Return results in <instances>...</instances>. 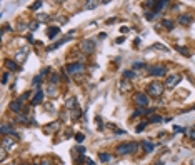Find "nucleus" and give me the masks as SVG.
Returning a JSON list of instances; mask_svg holds the SVG:
<instances>
[{
  "mask_svg": "<svg viewBox=\"0 0 195 165\" xmlns=\"http://www.w3.org/2000/svg\"><path fill=\"white\" fill-rule=\"evenodd\" d=\"M122 88H123V90H127V88H128V83L123 82V83H122Z\"/></svg>",
  "mask_w": 195,
  "mask_h": 165,
  "instance_id": "46",
  "label": "nucleus"
},
{
  "mask_svg": "<svg viewBox=\"0 0 195 165\" xmlns=\"http://www.w3.org/2000/svg\"><path fill=\"white\" fill-rule=\"evenodd\" d=\"M0 132H2V135H7V134H14V127L9 124H4L2 125V129H0Z\"/></svg>",
  "mask_w": 195,
  "mask_h": 165,
  "instance_id": "14",
  "label": "nucleus"
},
{
  "mask_svg": "<svg viewBox=\"0 0 195 165\" xmlns=\"http://www.w3.org/2000/svg\"><path fill=\"white\" fill-rule=\"evenodd\" d=\"M147 125H149L147 122H144V124H139V125H137V132H139V134H140V132H144V129L147 127Z\"/></svg>",
  "mask_w": 195,
  "mask_h": 165,
  "instance_id": "29",
  "label": "nucleus"
},
{
  "mask_svg": "<svg viewBox=\"0 0 195 165\" xmlns=\"http://www.w3.org/2000/svg\"><path fill=\"white\" fill-rule=\"evenodd\" d=\"M142 147H144L145 152H152V150H154V144H150V142H144Z\"/></svg>",
  "mask_w": 195,
  "mask_h": 165,
  "instance_id": "22",
  "label": "nucleus"
},
{
  "mask_svg": "<svg viewBox=\"0 0 195 165\" xmlns=\"http://www.w3.org/2000/svg\"><path fill=\"white\" fill-rule=\"evenodd\" d=\"M19 122H23V124H27V122H28V117H23V115H19Z\"/></svg>",
  "mask_w": 195,
  "mask_h": 165,
  "instance_id": "34",
  "label": "nucleus"
},
{
  "mask_svg": "<svg viewBox=\"0 0 195 165\" xmlns=\"http://www.w3.org/2000/svg\"><path fill=\"white\" fill-rule=\"evenodd\" d=\"M180 80H182V77H180L179 73H172V75H169V77L165 78V87L172 88V87H175Z\"/></svg>",
  "mask_w": 195,
  "mask_h": 165,
  "instance_id": "5",
  "label": "nucleus"
},
{
  "mask_svg": "<svg viewBox=\"0 0 195 165\" xmlns=\"http://www.w3.org/2000/svg\"><path fill=\"white\" fill-rule=\"evenodd\" d=\"M37 27H38V22H32V23H30V30H35V28H37Z\"/></svg>",
  "mask_w": 195,
  "mask_h": 165,
  "instance_id": "39",
  "label": "nucleus"
},
{
  "mask_svg": "<svg viewBox=\"0 0 195 165\" xmlns=\"http://www.w3.org/2000/svg\"><path fill=\"white\" fill-rule=\"evenodd\" d=\"M9 108H10L12 112H15V114H19V112L22 110V100H14V102H10Z\"/></svg>",
  "mask_w": 195,
  "mask_h": 165,
  "instance_id": "9",
  "label": "nucleus"
},
{
  "mask_svg": "<svg viewBox=\"0 0 195 165\" xmlns=\"http://www.w3.org/2000/svg\"><path fill=\"white\" fill-rule=\"evenodd\" d=\"M57 129H58V122H53V124L47 125V132H55Z\"/></svg>",
  "mask_w": 195,
  "mask_h": 165,
  "instance_id": "19",
  "label": "nucleus"
},
{
  "mask_svg": "<svg viewBox=\"0 0 195 165\" xmlns=\"http://www.w3.org/2000/svg\"><path fill=\"white\" fill-rule=\"evenodd\" d=\"M187 135H189L192 140H195V129H190V130H187Z\"/></svg>",
  "mask_w": 195,
  "mask_h": 165,
  "instance_id": "31",
  "label": "nucleus"
},
{
  "mask_svg": "<svg viewBox=\"0 0 195 165\" xmlns=\"http://www.w3.org/2000/svg\"><path fill=\"white\" fill-rule=\"evenodd\" d=\"M14 145H15V140L14 139H9V137H7V139L2 140V149L4 150H12L14 149Z\"/></svg>",
  "mask_w": 195,
  "mask_h": 165,
  "instance_id": "8",
  "label": "nucleus"
},
{
  "mask_svg": "<svg viewBox=\"0 0 195 165\" xmlns=\"http://www.w3.org/2000/svg\"><path fill=\"white\" fill-rule=\"evenodd\" d=\"M7 30H10V25H7V23H5V25H4V28H2V32H4V33H5Z\"/></svg>",
  "mask_w": 195,
  "mask_h": 165,
  "instance_id": "43",
  "label": "nucleus"
},
{
  "mask_svg": "<svg viewBox=\"0 0 195 165\" xmlns=\"http://www.w3.org/2000/svg\"><path fill=\"white\" fill-rule=\"evenodd\" d=\"M154 47H155V48H160V50H165V52L169 50V48H167V47H164L162 43H157V45H154Z\"/></svg>",
  "mask_w": 195,
  "mask_h": 165,
  "instance_id": "38",
  "label": "nucleus"
},
{
  "mask_svg": "<svg viewBox=\"0 0 195 165\" xmlns=\"http://www.w3.org/2000/svg\"><path fill=\"white\" fill-rule=\"evenodd\" d=\"M80 117H82V110H80V108H75L72 112V120H78Z\"/></svg>",
  "mask_w": 195,
  "mask_h": 165,
  "instance_id": "18",
  "label": "nucleus"
},
{
  "mask_svg": "<svg viewBox=\"0 0 195 165\" xmlns=\"http://www.w3.org/2000/svg\"><path fill=\"white\" fill-rule=\"evenodd\" d=\"M42 100H43V92H42V90H38V92L35 93V95H33V98H32V105H38V103L42 102Z\"/></svg>",
  "mask_w": 195,
  "mask_h": 165,
  "instance_id": "11",
  "label": "nucleus"
},
{
  "mask_svg": "<svg viewBox=\"0 0 195 165\" xmlns=\"http://www.w3.org/2000/svg\"><path fill=\"white\" fill-rule=\"evenodd\" d=\"M100 160H102V162H110V160H112V155H108L107 152H102V154H100Z\"/></svg>",
  "mask_w": 195,
  "mask_h": 165,
  "instance_id": "21",
  "label": "nucleus"
},
{
  "mask_svg": "<svg viewBox=\"0 0 195 165\" xmlns=\"http://www.w3.org/2000/svg\"><path fill=\"white\" fill-rule=\"evenodd\" d=\"M120 32H122V33H127L128 28H127V27H122V28H120Z\"/></svg>",
  "mask_w": 195,
  "mask_h": 165,
  "instance_id": "45",
  "label": "nucleus"
},
{
  "mask_svg": "<svg viewBox=\"0 0 195 165\" xmlns=\"http://www.w3.org/2000/svg\"><path fill=\"white\" fill-rule=\"evenodd\" d=\"M85 165H95V164H93V160L87 159V160H85Z\"/></svg>",
  "mask_w": 195,
  "mask_h": 165,
  "instance_id": "44",
  "label": "nucleus"
},
{
  "mask_svg": "<svg viewBox=\"0 0 195 165\" xmlns=\"http://www.w3.org/2000/svg\"><path fill=\"white\" fill-rule=\"evenodd\" d=\"M25 57H27V48H23L22 52H19V53L15 55V60L17 62H23V58Z\"/></svg>",
  "mask_w": 195,
  "mask_h": 165,
  "instance_id": "17",
  "label": "nucleus"
},
{
  "mask_svg": "<svg viewBox=\"0 0 195 165\" xmlns=\"http://www.w3.org/2000/svg\"><path fill=\"white\" fill-rule=\"evenodd\" d=\"M9 80V73H4V77H2V83H7Z\"/></svg>",
  "mask_w": 195,
  "mask_h": 165,
  "instance_id": "41",
  "label": "nucleus"
},
{
  "mask_svg": "<svg viewBox=\"0 0 195 165\" xmlns=\"http://www.w3.org/2000/svg\"><path fill=\"white\" fill-rule=\"evenodd\" d=\"M48 72H50V67H45V68H43V70L40 72V77H45V75H47Z\"/></svg>",
  "mask_w": 195,
  "mask_h": 165,
  "instance_id": "35",
  "label": "nucleus"
},
{
  "mask_svg": "<svg viewBox=\"0 0 195 165\" xmlns=\"http://www.w3.org/2000/svg\"><path fill=\"white\" fill-rule=\"evenodd\" d=\"M155 165H164V164H162V162H159V164H155Z\"/></svg>",
  "mask_w": 195,
  "mask_h": 165,
  "instance_id": "48",
  "label": "nucleus"
},
{
  "mask_svg": "<svg viewBox=\"0 0 195 165\" xmlns=\"http://www.w3.org/2000/svg\"><path fill=\"white\" fill-rule=\"evenodd\" d=\"M190 22H192V17L190 15H180L179 17V23L180 25H190Z\"/></svg>",
  "mask_w": 195,
  "mask_h": 165,
  "instance_id": "13",
  "label": "nucleus"
},
{
  "mask_svg": "<svg viewBox=\"0 0 195 165\" xmlns=\"http://www.w3.org/2000/svg\"><path fill=\"white\" fill-rule=\"evenodd\" d=\"M75 140H77L78 144H82V142H83V134H77V135H75Z\"/></svg>",
  "mask_w": 195,
  "mask_h": 165,
  "instance_id": "32",
  "label": "nucleus"
},
{
  "mask_svg": "<svg viewBox=\"0 0 195 165\" xmlns=\"http://www.w3.org/2000/svg\"><path fill=\"white\" fill-rule=\"evenodd\" d=\"M123 77L127 78V80L128 78H134L135 77V70L134 68H132V70H125V72H123Z\"/></svg>",
  "mask_w": 195,
  "mask_h": 165,
  "instance_id": "20",
  "label": "nucleus"
},
{
  "mask_svg": "<svg viewBox=\"0 0 195 165\" xmlns=\"http://www.w3.org/2000/svg\"><path fill=\"white\" fill-rule=\"evenodd\" d=\"M42 7V2H35V4H32V7H30V10H38Z\"/></svg>",
  "mask_w": 195,
  "mask_h": 165,
  "instance_id": "30",
  "label": "nucleus"
},
{
  "mask_svg": "<svg viewBox=\"0 0 195 165\" xmlns=\"http://www.w3.org/2000/svg\"><path fill=\"white\" fill-rule=\"evenodd\" d=\"M139 150V144L137 142H130V144H122L117 147V154L118 155H128V154H135Z\"/></svg>",
  "mask_w": 195,
  "mask_h": 165,
  "instance_id": "1",
  "label": "nucleus"
},
{
  "mask_svg": "<svg viewBox=\"0 0 195 165\" xmlns=\"http://www.w3.org/2000/svg\"><path fill=\"white\" fill-rule=\"evenodd\" d=\"M177 50L182 53V55H185V57H190V52L187 50V48H184V47H180V45H177Z\"/></svg>",
  "mask_w": 195,
  "mask_h": 165,
  "instance_id": "24",
  "label": "nucleus"
},
{
  "mask_svg": "<svg viewBox=\"0 0 195 165\" xmlns=\"http://www.w3.org/2000/svg\"><path fill=\"white\" fill-rule=\"evenodd\" d=\"M40 165H52V164H50V162H48V160H43V162H42Z\"/></svg>",
  "mask_w": 195,
  "mask_h": 165,
  "instance_id": "47",
  "label": "nucleus"
},
{
  "mask_svg": "<svg viewBox=\"0 0 195 165\" xmlns=\"http://www.w3.org/2000/svg\"><path fill=\"white\" fill-rule=\"evenodd\" d=\"M142 67H145V63H142V62L134 63V70H137V68H142Z\"/></svg>",
  "mask_w": 195,
  "mask_h": 165,
  "instance_id": "36",
  "label": "nucleus"
},
{
  "mask_svg": "<svg viewBox=\"0 0 195 165\" xmlns=\"http://www.w3.org/2000/svg\"><path fill=\"white\" fill-rule=\"evenodd\" d=\"M162 25H164L165 28L172 30V28L175 27V22H174V20H170V18H164V20H162Z\"/></svg>",
  "mask_w": 195,
  "mask_h": 165,
  "instance_id": "16",
  "label": "nucleus"
},
{
  "mask_svg": "<svg viewBox=\"0 0 195 165\" xmlns=\"http://www.w3.org/2000/svg\"><path fill=\"white\" fill-rule=\"evenodd\" d=\"M83 70H85L83 63H78L77 62V63H68V65H67V72L72 73V75H73V73H82Z\"/></svg>",
  "mask_w": 195,
  "mask_h": 165,
  "instance_id": "6",
  "label": "nucleus"
},
{
  "mask_svg": "<svg viewBox=\"0 0 195 165\" xmlns=\"http://www.w3.org/2000/svg\"><path fill=\"white\" fill-rule=\"evenodd\" d=\"M65 108H67V110H75V108H77V98H75V97L67 98V102H65Z\"/></svg>",
  "mask_w": 195,
  "mask_h": 165,
  "instance_id": "10",
  "label": "nucleus"
},
{
  "mask_svg": "<svg viewBox=\"0 0 195 165\" xmlns=\"http://www.w3.org/2000/svg\"><path fill=\"white\" fill-rule=\"evenodd\" d=\"M147 70H149V75H152V77H164L167 73V68L164 65H152Z\"/></svg>",
  "mask_w": 195,
  "mask_h": 165,
  "instance_id": "4",
  "label": "nucleus"
},
{
  "mask_svg": "<svg viewBox=\"0 0 195 165\" xmlns=\"http://www.w3.org/2000/svg\"><path fill=\"white\" fill-rule=\"evenodd\" d=\"M98 5V2H87L85 4V9H95Z\"/></svg>",
  "mask_w": 195,
  "mask_h": 165,
  "instance_id": "28",
  "label": "nucleus"
},
{
  "mask_svg": "<svg viewBox=\"0 0 195 165\" xmlns=\"http://www.w3.org/2000/svg\"><path fill=\"white\" fill-rule=\"evenodd\" d=\"M134 100H135V103H137L139 107H142V108H145L147 105H149V95L144 93V92H137L134 95Z\"/></svg>",
  "mask_w": 195,
  "mask_h": 165,
  "instance_id": "3",
  "label": "nucleus"
},
{
  "mask_svg": "<svg viewBox=\"0 0 195 165\" xmlns=\"http://www.w3.org/2000/svg\"><path fill=\"white\" fill-rule=\"evenodd\" d=\"M145 17H147L149 20H152V18H154V14H152V12H147V14H145Z\"/></svg>",
  "mask_w": 195,
  "mask_h": 165,
  "instance_id": "42",
  "label": "nucleus"
},
{
  "mask_svg": "<svg viewBox=\"0 0 195 165\" xmlns=\"http://www.w3.org/2000/svg\"><path fill=\"white\" fill-rule=\"evenodd\" d=\"M160 120H162V119H160L159 115H152V117L147 120V124H157V122H160Z\"/></svg>",
  "mask_w": 195,
  "mask_h": 165,
  "instance_id": "25",
  "label": "nucleus"
},
{
  "mask_svg": "<svg viewBox=\"0 0 195 165\" xmlns=\"http://www.w3.org/2000/svg\"><path fill=\"white\" fill-rule=\"evenodd\" d=\"M167 5V2H157V4H155V12H160V10H164V7Z\"/></svg>",
  "mask_w": 195,
  "mask_h": 165,
  "instance_id": "23",
  "label": "nucleus"
},
{
  "mask_svg": "<svg viewBox=\"0 0 195 165\" xmlns=\"http://www.w3.org/2000/svg\"><path fill=\"white\" fill-rule=\"evenodd\" d=\"M164 88H165V85H162L160 82H154V83H150L149 87H147V95L159 98L160 95L164 93Z\"/></svg>",
  "mask_w": 195,
  "mask_h": 165,
  "instance_id": "2",
  "label": "nucleus"
},
{
  "mask_svg": "<svg viewBox=\"0 0 195 165\" xmlns=\"http://www.w3.org/2000/svg\"><path fill=\"white\" fill-rule=\"evenodd\" d=\"M58 27H50L48 28V32H47V35H48V38H55L57 35H58Z\"/></svg>",
  "mask_w": 195,
  "mask_h": 165,
  "instance_id": "15",
  "label": "nucleus"
},
{
  "mask_svg": "<svg viewBox=\"0 0 195 165\" xmlns=\"http://www.w3.org/2000/svg\"><path fill=\"white\" fill-rule=\"evenodd\" d=\"M5 67L9 68V70H14V72L20 70V67L17 65V62H15V60H5Z\"/></svg>",
  "mask_w": 195,
  "mask_h": 165,
  "instance_id": "12",
  "label": "nucleus"
},
{
  "mask_svg": "<svg viewBox=\"0 0 195 165\" xmlns=\"http://www.w3.org/2000/svg\"><path fill=\"white\" fill-rule=\"evenodd\" d=\"M28 97H30V93L27 92V93H23V95H22V97L19 98V100H22V102H23V100H25V98H28Z\"/></svg>",
  "mask_w": 195,
  "mask_h": 165,
  "instance_id": "40",
  "label": "nucleus"
},
{
  "mask_svg": "<svg viewBox=\"0 0 195 165\" xmlns=\"http://www.w3.org/2000/svg\"><path fill=\"white\" fill-rule=\"evenodd\" d=\"M80 48H82V52H85V53H92V52L95 50V43H93L92 40H83Z\"/></svg>",
  "mask_w": 195,
  "mask_h": 165,
  "instance_id": "7",
  "label": "nucleus"
},
{
  "mask_svg": "<svg viewBox=\"0 0 195 165\" xmlns=\"http://www.w3.org/2000/svg\"><path fill=\"white\" fill-rule=\"evenodd\" d=\"M42 78H43V77H40V75H38V77H33V85L40 83V82H42Z\"/></svg>",
  "mask_w": 195,
  "mask_h": 165,
  "instance_id": "37",
  "label": "nucleus"
},
{
  "mask_svg": "<svg viewBox=\"0 0 195 165\" xmlns=\"http://www.w3.org/2000/svg\"><path fill=\"white\" fill-rule=\"evenodd\" d=\"M50 82L55 83V85L60 82V77H58V73H53V75H52V77H50Z\"/></svg>",
  "mask_w": 195,
  "mask_h": 165,
  "instance_id": "26",
  "label": "nucleus"
},
{
  "mask_svg": "<svg viewBox=\"0 0 195 165\" xmlns=\"http://www.w3.org/2000/svg\"><path fill=\"white\" fill-rule=\"evenodd\" d=\"M175 132H179V134H187V129H184V127H175Z\"/></svg>",
  "mask_w": 195,
  "mask_h": 165,
  "instance_id": "33",
  "label": "nucleus"
},
{
  "mask_svg": "<svg viewBox=\"0 0 195 165\" xmlns=\"http://www.w3.org/2000/svg\"><path fill=\"white\" fill-rule=\"evenodd\" d=\"M47 18H48L47 14H38V15H37V22H45Z\"/></svg>",
  "mask_w": 195,
  "mask_h": 165,
  "instance_id": "27",
  "label": "nucleus"
}]
</instances>
